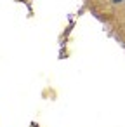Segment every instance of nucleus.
<instances>
[{
	"instance_id": "obj_1",
	"label": "nucleus",
	"mask_w": 125,
	"mask_h": 127,
	"mask_svg": "<svg viewBox=\"0 0 125 127\" xmlns=\"http://www.w3.org/2000/svg\"><path fill=\"white\" fill-rule=\"evenodd\" d=\"M115 2H116V4H118V2H123V0H115Z\"/></svg>"
}]
</instances>
